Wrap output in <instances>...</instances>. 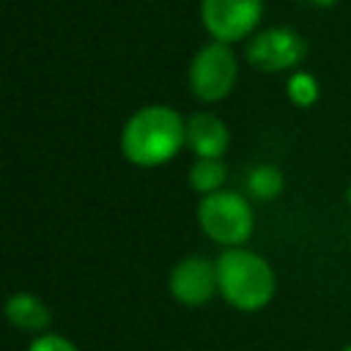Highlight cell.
Instances as JSON below:
<instances>
[{
  "mask_svg": "<svg viewBox=\"0 0 351 351\" xmlns=\"http://www.w3.org/2000/svg\"><path fill=\"white\" fill-rule=\"evenodd\" d=\"M186 143V123L170 107H143L137 110L123 132H121V151L132 165L154 167L167 162L178 154Z\"/></svg>",
  "mask_w": 351,
  "mask_h": 351,
  "instance_id": "cell-1",
  "label": "cell"
},
{
  "mask_svg": "<svg viewBox=\"0 0 351 351\" xmlns=\"http://www.w3.org/2000/svg\"><path fill=\"white\" fill-rule=\"evenodd\" d=\"M214 263L219 293L228 304L239 310H258L274 296V271L261 255L241 247H228Z\"/></svg>",
  "mask_w": 351,
  "mask_h": 351,
  "instance_id": "cell-2",
  "label": "cell"
},
{
  "mask_svg": "<svg viewBox=\"0 0 351 351\" xmlns=\"http://www.w3.org/2000/svg\"><path fill=\"white\" fill-rule=\"evenodd\" d=\"M197 222L211 241L225 247H239L252 233V208L239 192L219 189L200 200Z\"/></svg>",
  "mask_w": 351,
  "mask_h": 351,
  "instance_id": "cell-3",
  "label": "cell"
},
{
  "mask_svg": "<svg viewBox=\"0 0 351 351\" xmlns=\"http://www.w3.org/2000/svg\"><path fill=\"white\" fill-rule=\"evenodd\" d=\"M236 82V55L228 44H206L189 66V88L203 101H219L230 93Z\"/></svg>",
  "mask_w": 351,
  "mask_h": 351,
  "instance_id": "cell-4",
  "label": "cell"
},
{
  "mask_svg": "<svg viewBox=\"0 0 351 351\" xmlns=\"http://www.w3.org/2000/svg\"><path fill=\"white\" fill-rule=\"evenodd\" d=\"M307 55L304 38L291 27H269L250 38L247 44V60L258 71H285L296 66Z\"/></svg>",
  "mask_w": 351,
  "mask_h": 351,
  "instance_id": "cell-5",
  "label": "cell"
},
{
  "mask_svg": "<svg viewBox=\"0 0 351 351\" xmlns=\"http://www.w3.org/2000/svg\"><path fill=\"white\" fill-rule=\"evenodd\" d=\"M263 11V0H203L200 14L214 41L230 44L255 30Z\"/></svg>",
  "mask_w": 351,
  "mask_h": 351,
  "instance_id": "cell-6",
  "label": "cell"
},
{
  "mask_svg": "<svg viewBox=\"0 0 351 351\" xmlns=\"http://www.w3.org/2000/svg\"><path fill=\"white\" fill-rule=\"evenodd\" d=\"M217 263H211L203 255H189L181 263L173 266L170 271V293L181 304L197 307L206 304L217 293Z\"/></svg>",
  "mask_w": 351,
  "mask_h": 351,
  "instance_id": "cell-7",
  "label": "cell"
},
{
  "mask_svg": "<svg viewBox=\"0 0 351 351\" xmlns=\"http://www.w3.org/2000/svg\"><path fill=\"white\" fill-rule=\"evenodd\" d=\"M228 126L214 112H195L186 121V145L200 159H219L228 151Z\"/></svg>",
  "mask_w": 351,
  "mask_h": 351,
  "instance_id": "cell-8",
  "label": "cell"
},
{
  "mask_svg": "<svg viewBox=\"0 0 351 351\" xmlns=\"http://www.w3.org/2000/svg\"><path fill=\"white\" fill-rule=\"evenodd\" d=\"M5 315L16 329L25 332H38L49 324V310L44 307V302L33 293H14L5 302Z\"/></svg>",
  "mask_w": 351,
  "mask_h": 351,
  "instance_id": "cell-9",
  "label": "cell"
},
{
  "mask_svg": "<svg viewBox=\"0 0 351 351\" xmlns=\"http://www.w3.org/2000/svg\"><path fill=\"white\" fill-rule=\"evenodd\" d=\"M228 178V170L219 159H197L189 170V186L195 192H203V195H211V192H219V186L225 184Z\"/></svg>",
  "mask_w": 351,
  "mask_h": 351,
  "instance_id": "cell-10",
  "label": "cell"
},
{
  "mask_svg": "<svg viewBox=\"0 0 351 351\" xmlns=\"http://www.w3.org/2000/svg\"><path fill=\"white\" fill-rule=\"evenodd\" d=\"M247 186H250V192H252L255 197L269 200V197L280 195V189H282V173H280L277 167H271V165H261V167H255V170L250 173Z\"/></svg>",
  "mask_w": 351,
  "mask_h": 351,
  "instance_id": "cell-11",
  "label": "cell"
},
{
  "mask_svg": "<svg viewBox=\"0 0 351 351\" xmlns=\"http://www.w3.org/2000/svg\"><path fill=\"white\" fill-rule=\"evenodd\" d=\"M291 96L296 99V104H310L315 99V85H313V77L310 74H296L288 85Z\"/></svg>",
  "mask_w": 351,
  "mask_h": 351,
  "instance_id": "cell-12",
  "label": "cell"
},
{
  "mask_svg": "<svg viewBox=\"0 0 351 351\" xmlns=\"http://www.w3.org/2000/svg\"><path fill=\"white\" fill-rule=\"evenodd\" d=\"M27 351H77V348L60 335H41V337H36L30 343Z\"/></svg>",
  "mask_w": 351,
  "mask_h": 351,
  "instance_id": "cell-13",
  "label": "cell"
},
{
  "mask_svg": "<svg viewBox=\"0 0 351 351\" xmlns=\"http://www.w3.org/2000/svg\"><path fill=\"white\" fill-rule=\"evenodd\" d=\"M310 3H315V5H332L335 0H310Z\"/></svg>",
  "mask_w": 351,
  "mask_h": 351,
  "instance_id": "cell-14",
  "label": "cell"
},
{
  "mask_svg": "<svg viewBox=\"0 0 351 351\" xmlns=\"http://www.w3.org/2000/svg\"><path fill=\"white\" fill-rule=\"evenodd\" d=\"M346 197H348V203H351V186H348V192H346Z\"/></svg>",
  "mask_w": 351,
  "mask_h": 351,
  "instance_id": "cell-15",
  "label": "cell"
},
{
  "mask_svg": "<svg viewBox=\"0 0 351 351\" xmlns=\"http://www.w3.org/2000/svg\"><path fill=\"white\" fill-rule=\"evenodd\" d=\"M343 351H351V346H346V348H343Z\"/></svg>",
  "mask_w": 351,
  "mask_h": 351,
  "instance_id": "cell-16",
  "label": "cell"
}]
</instances>
